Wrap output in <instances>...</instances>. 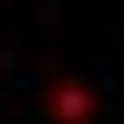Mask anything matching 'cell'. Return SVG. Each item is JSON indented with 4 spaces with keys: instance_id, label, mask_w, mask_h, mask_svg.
I'll return each mask as SVG.
<instances>
[{
    "instance_id": "1",
    "label": "cell",
    "mask_w": 124,
    "mask_h": 124,
    "mask_svg": "<svg viewBox=\"0 0 124 124\" xmlns=\"http://www.w3.org/2000/svg\"><path fill=\"white\" fill-rule=\"evenodd\" d=\"M44 112H50L56 124H87L93 112H99V93H93V87H81V81H50Z\"/></svg>"
}]
</instances>
